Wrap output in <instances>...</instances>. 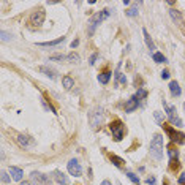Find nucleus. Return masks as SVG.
Masks as SVG:
<instances>
[{
  "instance_id": "1",
  "label": "nucleus",
  "mask_w": 185,
  "mask_h": 185,
  "mask_svg": "<svg viewBox=\"0 0 185 185\" xmlns=\"http://www.w3.org/2000/svg\"><path fill=\"white\" fill-rule=\"evenodd\" d=\"M109 15H111V10H109V8H106V10H103V11L97 13V15H93L90 19H89V24H87V35L92 37L93 33H95V29H97V25H98L100 22H103V21H105Z\"/></svg>"
},
{
  "instance_id": "2",
  "label": "nucleus",
  "mask_w": 185,
  "mask_h": 185,
  "mask_svg": "<svg viewBox=\"0 0 185 185\" xmlns=\"http://www.w3.org/2000/svg\"><path fill=\"white\" fill-rule=\"evenodd\" d=\"M150 155L155 160H161L163 157V136L161 135H155L154 139L150 141Z\"/></svg>"
},
{
  "instance_id": "3",
  "label": "nucleus",
  "mask_w": 185,
  "mask_h": 185,
  "mask_svg": "<svg viewBox=\"0 0 185 185\" xmlns=\"http://www.w3.org/2000/svg\"><path fill=\"white\" fill-rule=\"evenodd\" d=\"M163 106H164V109H166V115H168L169 122L173 123V125H176V127H182L183 123H182L180 117L177 115L176 106H168V105H166V101H163Z\"/></svg>"
},
{
  "instance_id": "4",
  "label": "nucleus",
  "mask_w": 185,
  "mask_h": 185,
  "mask_svg": "<svg viewBox=\"0 0 185 185\" xmlns=\"http://www.w3.org/2000/svg\"><path fill=\"white\" fill-rule=\"evenodd\" d=\"M109 130H111V133L114 136L115 141H120L123 138V133H125V127H123V123L120 120H114L111 122V125H109Z\"/></svg>"
},
{
  "instance_id": "5",
  "label": "nucleus",
  "mask_w": 185,
  "mask_h": 185,
  "mask_svg": "<svg viewBox=\"0 0 185 185\" xmlns=\"http://www.w3.org/2000/svg\"><path fill=\"white\" fill-rule=\"evenodd\" d=\"M163 127H164V131H166V135L171 138V141H174L177 144H185V135L183 133L176 131L173 127H168V125H163Z\"/></svg>"
},
{
  "instance_id": "6",
  "label": "nucleus",
  "mask_w": 185,
  "mask_h": 185,
  "mask_svg": "<svg viewBox=\"0 0 185 185\" xmlns=\"http://www.w3.org/2000/svg\"><path fill=\"white\" fill-rule=\"evenodd\" d=\"M32 182L35 185H51L49 177L44 176V174H41V173H38V171H33V173H32Z\"/></svg>"
},
{
  "instance_id": "7",
  "label": "nucleus",
  "mask_w": 185,
  "mask_h": 185,
  "mask_svg": "<svg viewBox=\"0 0 185 185\" xmlns=\"http://www.w3.org/2000/svg\"><path fill=\"white\" fill-rule=\"evenodd\" d=\"M68 173H70L71 176H74V177H79L81 174H82V169H81V166H79V163H78V160H70L68 161Z\"/></svg>"
},
{
  "instance_id": "8",
  "label": "nucleus",
  "mask_w": 185,
  "mask_h": 185,
  "mask_svg": "<svg viewBox=\"0 0 185 185\" xmlns=\"http://www.w3.org/2000/svg\"><path fill=\"white\" fill-rule=\"evenodd\" d=\"M43 21H44V11H43V10L35 11V13L32 15V18H30V22H32L33 25H41V24H43Z\"/></svg>"
},
{
  "instance_id": "9",
  "label": "nucleus",
  "mask_w": 185,
  "mask_h": 185,
  "mask_svg": "<svg viewBox=\"0 0 185 185\" xmlns=\"http://www.w3.org/2000/svg\"><path fill=\"white\" fill-rule=\"evenodd\" d=\"M103 120V109L101 108H97L93 111V114H92V119H90V122H92V127H98V123Z\"/></svg>"
},
{
  "instance_id": "10",
  "label": "nucleus",
  "mask_w": 185,
  "mask_h": 185,
  "mask_svg": "<svg viewBox=\"0 0 185 185\" xmlns=\"http://www.w3.org/2000/svg\"><path fill=\"white\" fill-rule=\"evenodd\" d=\"M138 106H139V100L136 97H131L125 103V112H133L135 109H138Z\"/></svg>"
},
{
  "instance_id": "11",
  "label": "nucleus",
  "mask_w": 185,
  "mask_h": 185,
  "mask_svg": "<svg viewBox=\"0 0 185 185\" xmlns=\"http://www.w3.org/2000/svg\"><path fill=\"white\" fill-rule=\"evenodd\" d=\"M54 179L59 185H68V177L62 171H54Z\"/></svg>"
},
{
  "instance_id": "12",
  "label": "nucleus",
  "mask_w": 185,
  "mask_h": 185,
  "mask_svg": "<svg viewBox=\"0 0 185 185\" xmlns=\"http://www.w3.org/2000/svg\"><path fill=\"white\" fill-rule=\"evenodd\" d=\"M10 174L15 180H22V176H24V171L21 168H16V166H11L10 168Z\"/></svg>"
},
{
  "instance_id": "13",
  "label": "nucleus",
  "mask_w": 185,
  "mask_h": 185,
  "mask_svg": "<svg viewBox=\"0 0 185 185\" xmlns=\"http://www.w3.org/2000/svg\"><path fill=\"white\" fill-rule=\"evenodd\" d=\"M63 41H65V37H59L57 40L47 41V43H37V46H40V47H51V46H57L60 43H63Z\"/></svg>"
},
{
  "instance_id": "14",
  "label": "nucleus",
  "mask_w": 185,
  "mask_h": 185,
  "mask_svg": "<svg viewBox=\"0 0 185 185\" xmlns=\"http://www.w3.org/2000/svg\"><path fill=\"white\" fill-rule=\"evenodd\" d=\"M142 35H144V40H146V44H147V47L150 51H155L157 47H155V44H154V41H152V38H150V35H149V32L146 30V29H142Z\"/></svg>"
},
{
  "instance_id": "15",
  "label": "nucleus",
  "mask_w": 185,
  "mask_h": 185,
  "mask_svg": "<svg viewBox=\"0 0 185 185\" xmlns=\"http://www.w3.org/2000/svg\"><path fill=\"white\" fill-rule=\"evenodd\" d=\"M169 90H171V93H173L174 97H179V95L182 93L180 87H179V84H177L176 81H171V82H169Z\"/></svg>"
},
{
  "instance_id": "16",
  "label": "nucleus",
  "mask_w": 185,
  "mask_h": 185,
  "mask_svg": "<svg viewBox=\"0 0 185 185\" xmlns=\"http://www.w3.org/2000/svg\"><path fill=\"white\" fill-rule=\"evenodd\" d=\"M18 142H19V146H22V147H29V146H32V144H33V141H30L24 135H19L18 136Z\"/></svg>"
},
{
  "instance_id": "17",
  "label": "nucleus",
  "mask_w": 185,
  "mask_h": 185,
  "mask_svg": "<svg viewBox=\"0 0 185 185\" xmlns=\"http://www.w3.org/2000/svg\"><path fill=\"white\" fill-rule=\"evenodd\" d=\"M111 71H103L101 74H98V82H101V84H108L109 79H111Z\"/></svg>"
},
{
  "instance_id": "18",
  "label": "nucleus",
  "mask_w": 185,
  "mask_h": 185,
  "mask_svg": "<svg viewBox=\"0 0 185 185\" xmlns=\"http://www.w3.org/2000/svg\"><path fill=\"white\" fill-rule=\"evenodd\" d=\"M62 84H63V87L67 89V90H70V89L74 86V81L70 76H63V78H62Z\"/></svg>"
},
{
  "instance_id": "19",
  "label": "nucleus",
  "mask_w": 185,
  "mask_h": 185,
  "mask_svg": "<svg viewBox=\"0 0 185 185\" xmlns=\"http://www.w3.org/2000/svg\"><path fill=\"white\" fill-rule=\"evenodd\" d=\"M40 71L44 73L46 76H49L51 79H56V71L51 70V68H47V67H40Z\"/></svg>"
},
{
  "instance_id": "20",
  "label": "nucleus",
  "mask_w": 185,
  "mask_h": 185,
  "mask_svg": "<svg viewBox=\"0 0 185 185\" xmlns=\"http://www.w3.org/2000/svg\"><path fill=\"white\" fill-rule=\"evenodd\" d=\"M152 59H154V62H157V63H164V62H166V57H164L161 52H154Z\"/></svg>"
},
{
  "instance_id": "21",
  "label": "nucleus",
  "mask_w": 185,
  "mask_h": 185,
  "mask_svg": "<svg viewBox=\"0 0 185 185\" xmlns=\"http://www.w3.org/2000/svg\"><path fill=\"white\" fill-rule=\"evenodd\" d=\"M169 15H171V18H173L176 22H182V15L177 10H169Z\"/></svg>"
},
{
  "instance_id": "22",
  "label": "nucleus",
  "mask_w": 185,
  "mask_h": 185,
  "mask_svg": "<svg viewBox=\"0 0 185 185\" xmlns=\"http://www.w3.org/2000/svg\"><path fill=\"white\" fill-rule=\"evenodd\" d=\"M127 176H128V179L131 180V182H133L135 185H139V183H141V180H139V177L136 176V174H133L131 171H127Z\"/></svg>"
},
{
  "instance_id": "23",
  "label": "nucleus",
  "mask_w": 185,
  "mask_h": 185,
  "mask_svg": "<svg viewBox=\"0 0 185 185\" xmlns=\"http://www.w3.org/2000/svg\"><path fill=\"white\" fill-rule=\"evenodd\" d=\"M67 60L71 62V63H78V62H79V56H78V54H74V52H71V54H68V56H67Z\"/></svg>"
},
{
  "instance_id": "24",
  "label": "nucleus",
  "mask_w": 185,
  "mask_h": 185,
  "mask_svg": "<svg viewBox=\"0 0 185 185\" xmlns=\"http://www.w3.org/2000/svg\"><path fill=\"white\" fill-rule=\"evenodd\" d=\"M125 15H127V16H130V18L138 16V8H136V6H133V8H128V10L125 11Z\"/></svg>"
},
{
  "instance_id": "25",
  "label": "nucleus",
  "mask_w": 185,
  "mask_h": 185,
  "mask_svg": "<svg viewBox=\"0 0 185 185\" xmlns=\"http://www.w3.org/2000/svg\"><path fill=\"white\" fill-rule=\"evenodd\" d=\"M138 100H142V98H146L147 97V90H144V89H138V92H136V95H135Z\"/></svg>"
},
{
  "instance_id": "26",
  "label": "nucleus",
  "mask_w": 185,
  "mask_h": 185,
  "mask_svg": "<svg viewBox=\"0 0 185 185\" xmlns=\"http://www.w3.org/2000/svg\"><path fill=\"white\" fill-rule=\"evenodd\" d=\"M111 161H112V163H114L117 168H122V163H123V160H122V158H119V157L111 155Z\"/></svg>"
},
{
  "instance_id": "27",
  "label": "nucleus",
  "mask_w": 185,
  "mask_h": 185,
  "mask_svg": "<svg viewBox=\"0 0 185 185\" xmlns=\"http://www.w3.org/2000/svg\"><path fill=\"white\" fill-rule=\"evenodd\" d=\"M49 60L51 62H63V60H67V56H62V54H57V56H51L49 57Z\"/></svg>"
},
{
  "instance_id": "28",
  "label": "nucleus",
  "mask_w": 185,
  "mask_h": 185,
  "mask_svg": "<svg viewBox=\"0 0 185 185\" xmlns=\"http://www.w3.org/2000/svg\"><path fill=\"white\" fill-rule=\"evenodd\" d=\"M168 154H169V158H171V161H174V158L177 160V157H179V150L169 149V150H168Z\"/></svg>"
},
{
  "instance_id": "29",
  "label": "nucleus",
  "mask_w": 185,
  "mask_h": 185,
  "mask_svg": "<svg viewBox=\"0 0 185 185\" xmlns=\"http://www.w3.org/2000/svg\"><path fill=\"white\" fill-rule=\"evenodd\" d=\"M154 114H155V119H157V122H158V123H160V125L163 127V125H164V123H163V120H164V117H163V115H161V112H158V111H155Z\"/></svg>"
},
{
  "instance_id": "30",
  "label": "nucleus",
  "mask_w": 185,
  "mask_h": 185,
  "mask_svg": "<svg viewBox=\"0 0 185 185\" xmlns=\"http://www.w3.org/2000/svg\"><path fill=\"white\" fill-rule=\"evenodd\" d=\"M11 38H13V35H10L8 32L2 30V41H8V40H11Z\"/></svg>"
},
{
  "instance_id": "31",
  "label": "nucleus",
  "mask_w": 185,
  "mask_h": 185,
  "mask_svg": "<svg viewBox=\"0 0 185 185\" xmlns=\"http://www.w3.org/2000/svg\"><path fill=\"white\" fill-rule=\"evenodd\" d=\"M114 78H115V86H117V81L120 78V63L117 65V68H115V73H114Z\"/></svg>"
},
{
  "instance_id": "32",
  "label": "nucleus",
  "mask_w": 185,
  "mask_h": 185,
  "mask_svg": "<svg viewBox=\"0 0 185 185\" xmlns=\"http://www.w3.org/2000/svg\"><path fill=\"white\" fill-rule=\"evenodd\" d=\"M2 182L3 183H8L10 182V177H8V174H6V171H2Z\"/></svg>"
},
{
  "instance_id": "33",
  "label": "nucleus",
  "mask_w": 185,
  "mask_h": 185,
  "mask_svg": "<svg viewBox=\"0 0 185 185\" xmlns=\"http://www.w3.org/2000/svg\"><path fill=\"white\" fill-rule=\"evenodd\" d=\"M97 57H98V54H97V52L92 54L90 59H89V63H90V65H95V60H97Z\"/></svg>"
},
{
  "instance_id": "34",
  "label": "nucleus",
  "mask_w": 185,
  "mask_h": 185,
  "mask_svg": "<svg viewBox=\"0 0 185 185\" xmlns=\"http://www.w3.org/2000/svg\"><path fill=\"white\" fill-rule=\"evenodd\" d=\"M161 78H163V79H168V78H169V71H168V70H163V71H161Z\"/></svg>"
},
{
  "instance_id": "35",
  "label": "nucleus",
  "mask_w": 185,
  "mask_h": 185,
  "mask_svg": "<svg viewBox=\"0 0 185 185\" xmlns=\"http://www.w3.org/2000/svg\"><path fill=\"white\" fill-rule=\"evenodd\" d=\"M147 183H150V185H155L157 183V180H155V177H147V180H146Z\"/></svg>"
},
{
  "instance_id": "36",
  "label": "nucleus",
  "mask_w": 185,
  "mask_h": 185,
  "mask_svg": "<svg viewBox=\"0 0 185 185\" xmlns=\"http://www.w3.org/2000/svg\"><path fill=\"white\" fill-rule=\"evenodd\" d=\"M78 44H79V40H74L70 46H71V49H74V47H78Z\"/></svg>"
},
{
  "instance_id": "37",
  "label": "nucleus",
  "mask_w": 185,
  "mask_h": 185,
  "mask_svg": "<svg viewBox=\"0 0 185 185\" xmlns=\"http://www.w3.org/2000/svg\"><path fill=\"white\" fill-rule=\"evenodd\" d=\"M179 183H180V185H185V174H182V176L179 177Z\"/></svg>"
},
{
  "instance_id": "38",
  "label": "nucleus",
  "mask_w": 185,
  "mask_h": 185,
  "mask_svg": "<svg viewBox=\"0 0 185 185\" xmlns=\"http://www.w3.org/2000/svg\"><path fill=\"white\" fill-rule=\"evenodd\" d=\"M120 82H122V84H125V82H127V78H125V76H120Z\"/></svg>"
},
{
  "instance_id": "39",
  "label": "nucleus",
  "mask_w": 185,
  "mask_h": 185,
  "mask_svg": "<svg viewBox=\"0 0 185 185\" xmlns=\"http://www.w3.org/2000/svg\"><path fill=\"white\" fill-rule=\"evenodd\" d=\"M101 185H111V182H109V180H103Z\"/></svg>"
},
{
  "instance_id": "40",
  "label": "nucleus",
  "mask_w": 185,
  "mask_h": 185,
  "mask_svg": "<svg viewBox=\"0 0 185 185\" xmlns=\"http://www.w3.org/2000/svg\"><path fill=\"white\" fill-rule=\"evenodd\" d=\"M21 185H30V182H21Z\"/></svg>"
},
{
  "instance_id": "41",
  "label": "nucleus",
  "mask_w": 185,
  "mask_h": 185,
  "mask_svg": "<svg viewBox=\"0 0 185 185\" xmlns=\"http://www.w3.org/2000/svg\"><path fill=\"white\" fill-rule=\"evenodd\" d=\"M183 109H185V103H183Z\"/></svg>"
},
{
  "instance_id": "42",
  "label": "nucleus",
  "mask_w": 185,
  "mask_h": 185,
  "mask_svg": "<svg viewBox=\"0 0 185 185\" xmlns=\"http://www.w3.org/2000/svg\"><path fill=\"white\" fill-rule=\"evenodd\" d=\"M117 185H120V183H117Z\"/></svg>"
}]
</instances>
